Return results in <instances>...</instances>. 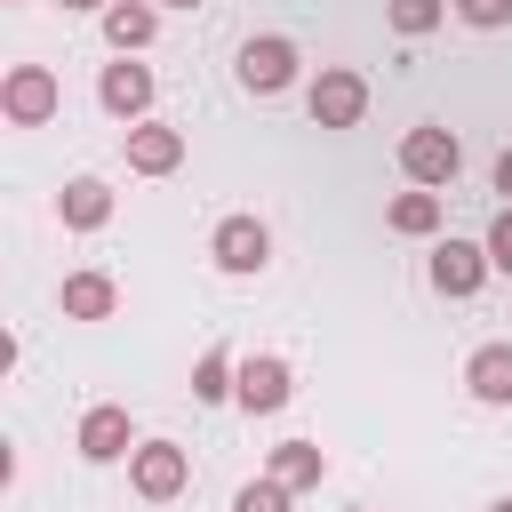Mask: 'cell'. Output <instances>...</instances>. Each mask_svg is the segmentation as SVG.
<instances>
[{
    "label": "cell",
    "instance_id": "52a82bcc",
    "mask_svg": "<svg viewBox=\"0 0 512 512\" xmlns=\"http://www.w3.org/2000/svg\"><path fill=\"white\" fill-rule=\"evenodd\" d=\"M72 448L88 456V464H120V456H136V424H128V408H88L80 416V432H72Z\"/></svg>",
    "mask_w": 512,
    "mask_h": 512
},
{
    "label": "cell",
    "instance_id": "30bf717a",
    "mask_svg": "<svg viewBox=\"0 0 512 512\" xmlns=\"http://www.w3.org/2000/svg\"><path fill=\"white\" fill-rule=\"evenodd\" d=\"M96 96H104V112H112V120H128V128H136V120L152 112V64H128V56H120V64H104Z\"/></svg>",
    "mask_w": 512,
    "mask_h": 512
},
{
    "label": "cell",
    "instance_id": "3957f363",
    "mask_svg": "<svg viewBox=\"0 0 512 512\" xmlns=\"http://www.w3.org/2000/svg\"><path fill=\"white\" fill-rule=\"evenodd\" d=\"M128 480H136V496H144V504H168V496H184V480H192V456H184L176 440H136V456H128Z\"/></svg>",
    "mask_w": 512,
    "mask_h": 512
},
{
    "label": "cell",
    "instance_id": "e0dca14e",
    "mask_svg": "<svg viewBox=\"0 0 512 512\" xmlns=\"http://www.w3.org/2000/svg\"><path fill=\"white\" fill-rule=\"evenodd\" d=\"M384 224H392L400 240H424V232H440V192H400V200L384 208Z\"/></svg>",
    "mask_w": 512,
    "mask_h": 512
},
{
    "label": "cell",
    "instance_id": "ffe728a7",
    "mask_svg": "<svg viewBox=\"0 0 512 512\" xmlns=\"http://www.w3.org/2000/svg\"><path fill=\"white\" fill-rule=\"evenodd\" d=\"M288 496H296V488H280V480L264 472V480H248V488L232 496V512H288Z\"/></svg>",
    "mask_w": 512,
    "mask_h": 512
},
{
    "label": "cell",
    "instance_id": "9c48e42d",
    "mask_svg": "<svg viewBox=\"0 0 512 512\" xmlns=\"http://www.w3.org/2000/svg\"><path fill=\"white\" fill-rule=\"evenodd\" d=\"M288 392H296V376H288V360H280V352L240 360V408H248V416H280V408H288Z\"/></svg>",
    "mask_w": 512,
    "mask_h": 512
},
{
    "label": "cell",
    "instance_id": "7c38bea8",
    "mask_svg": "<svg viewBox=\"0 0 512 512\" xmlns=\"http://www.w3.org/2000/svg\"><path fill=\"white\" fill-rule=\"evenodd\" d=\"M56 216H64V232H96V224H112V184H104V176H72V184L56 192Z\"/></svg>",
    "mask_w": 512,
    "mask_h": 512
},
{
    "label": "cell",
    "instance_id": "2e32d148",
    "mask_svg": "<svg viewBox=\"0 0 512 512\" xmlns=\"http://www.w3.org/2000/svg\"><path fill=\"white\" fill-rule=\"evenodd\" d=\"M264 472H272V480H280V488H320V480H328V456H320V448H312V440H280V448H272V464H264Z\"/></svg>",
    "mask_w": 512,
    "mask_h": 512
},
{
    "label": "cell",
    "instance_id": "4fadbf2b",
    "mask_svg": "<svg viewBox=\"0 0 512 512\" xmlns=\"http://www.w3.org/2000/svg\"><path fill=\"white\" fill-rule=\"evenodd\" d=\"M464 384H472V400L512 408V344H480V352L464 360Z\"/></svg>",
    "mask_w": 512,
    "mask_h": 512
},
{
    "label": "cell",
    "instance_id": "484cf974",
    "mask_svg": "<svg viewBox=\"0 0 512 512\" xmlns=\"http://www.w3.org/2000/svg\"><path fill=\"white\" fill-rule=\"evenodd\" d=\"M488 512H512V496H496V504H488Z\"/></svg>",
    "mask_w": 512,
    "mask_h": 512
},
{
    "label": "cell",
    "instance_id": "44dd1931",
    "mask_svg": "<svg viewBox=\"0 0 512 512\" xmlns=\"http://www.w3.org/2000/svg\"><path fill=\"white\" fill-rule=\"evenodd\" d=\"M448 8H456L472 32H504V24H512V0H448Z\"/></svg>",
    "mask_w": 512,
    "mask_h": 512
},
{
    "label": "cell",
    "instance_id": "7402d4cb",
    "mask_svg": "<svg viewBox=\"0 0 512 512\" xmlns=\"http://www.w3.org/2000/svg\"><path fill=\"white\" fill-rule=\"evenodd\" d=\"M488 264L512 272V208H496V224H488Z\"/></svg>",
    "mask_w": 512,
    "mask_h": 512
},
{
    "label": "cell",
    "instance_id": "5b68a950",
    "mask_svg": "<svg viewBox=\"0 0 512 512\" xmlns=\"http://www.w3.org/2000/svg\"><path fill=\"white\" fill-rule=\"evenodd\" d=\"M208 256H216L232 280H248V272H264V264H272V232H264L256 216H224V224H216V240H208Z\"/></svg>",
    "mask_w": 512,
    "mask_h": 512
},
{
    "label": "cell",
    "instance_id": "d6986e66",
    "mask_svg": "<svg viewBox=\"0 0 512 512\" xmlns=\"http://www.w3.org/2000/svg\"><path fill=\"white\" fill-rule=\"evenodd\" d=\"M440 16H448V0H392V32H408V40H424Z\"/></svg>",
    "mask_w": 512,
    "mask_h": 512
},
{
    "label": "cell",
    "instance_id": "8fae6325",
    "mask_svg": "<svg viewBox=\"0 0 512 512\" xmlns=\"http://www.w3.org/2000/svg\"><path fill=\"white\" fill-rule=\"evenodd\" d=\"M128 168H136V176H168V168H184V128H168V120H136V128H128Z\"/></svg>",
    "mask_w": 512,
    "mask_h": 512
},
{
    "label": "cell",
    "instance_id": "277c9868",
    "mask_svg": "<svg viewBox=\"0 0 512 512\" xmlns=\"http://www.w3.org/2000/svg\"><path fill=\"white\" fill-rule=\"evenodd\" d=\"M0 112H8L16 128L56 120V72H48V64H16V72L0 80Z\"/></svg>",
    "mask_w": 512,
    "mask_h": 512
},
{
    "label": "cell",
    "instance_id": "9a60e30c",
    "mask_svg": "<svg viewBox=\"0 0 512 512\" xmlns=\"http://www.w3.org/2000/svg\"><path fill=\"white\" fill-rule=\"evenodd\" d=\"M56 304H64V320H112V304H120V288H112V272H72Z\"/></svg>",
    "mask_w": 512,
    "mask_h": 512
},
{
    "label": "cell",
    "instance_id": "ac0fdd59",
    "mask_svg": "<svg viewBox=\"0 0 512 512\" xmlns=\"http://www.w3.org/2000/svg\"><path fill=\"white\" fill-rule=\"evenodd\" d=\"M192 400H240V368L224 360V352H200V368H192Z\"/></svg>",
    "mask_w": 512,
    "mask_h": 512
},
{
    "label": "cell",
    "instance_id": "ba28073f",
    "mask_svg": "<svg viewBox=\"0 0 512 512\" xmlns=\"http://www.w3.org/2000/svg\"><path fill=\"white\" fill-rule=\"evenodd\" d=\"M488 272H496V264H488V240H440V248H432V288H440V296H472Z\"/></svg>",
    "mask_w": 512,
    "mask_h": 512
},
{
    "label": "cell",
    "instance_id": "cb8c5ba5",
    "mask_svg": "<svg viewBox=\"0 0 512 512\" xmlns=\"http://www.w3.org/2000/svg\"><path fill=\"white\" fill-rule=\"evenodd\" d=\"M64 8H96V16H104V8H112V0H64Z\"/></svg>",
    "mask_w": 512,
    "mask_h": 512
},
{
    "label": "cell",
    "instance_id": "603a6c76",
    "mask_svg": "<svg viewBox=\"0 0 512 512\" xmlns=\"http://www.w3.org/2000/svg\"><path fill=\"white\" fill-rule=\"evenodd\" d=\"M496 192H504V208H512V144L496 152Z\"/></svg>",
    "mask_w": 512,
    "mask_h": 512
},
{
    "label": "cell",
    "instance_id": "8992f818",
    "mask_svg": "<svg viewBox=\"0 0 512 512\" xmlns=\"http://www.w3.org/2000/svg\"><path fill=\"white\" fill-rule=\"evenodd\" d=\"M288 80H296V40L264 32V40L240 48V88H248V96H280Z\"/></svg>",
    "mask_w": 512,
    "mask_h": 512
},
{
    "label": "cell",
    "instance_id": "d4e9b609",
    "mask_svg": "<svg viewBox=\"0 0 512 512\" xmlns=\"http://www.w3.org/2000/svg\"><path fill=\"white\" fill-rule=\"evenodd\" d=\"M152 8H208V0H152Z\"/></svg>",
    "mask_w": 512,
    "mask_h": 512
},
{
    "label": "cell",
    "instance_id": "7a4b0ae2",
    "mask_svg": "<svg viewBox=\"0 0 512 512\" xmlns=\"http://www.w3.org/2000/svg\"><path fill=\"white\" fill-rule=\"evenodd\" d=\"M304 104H312V128H360V112H368V80H360L352 64H320V80L304 88Z\"/></svg>",
    "mask_w": 512,
    "mask_h": 512
},
{
    "label": "cell",
    "instance_id": "6da1fadb",
    "mask_svg": "<svg viewBox=\"0 0 512 512\" xmlns=\"http://www.w3.org/2000/svg\"><path fill=\"white\" fill-rule=\"evenodd\" d=\"M456 168H464V144H456L440 120H424V128H408V136H400V176H408L416 192L456 184Z\"/></svg>",
    "mask_w": 512,
    "mask_h": 512
},
{
    "label": "cell",
    "instance_id": "5bb4252c",
    "mask_svg": "<svg viewBox=\"0 0 512 512\" xmlns=\"http://www.w3.org/2000/svg\"><path fill=\"white\" fill-rule=\"evenodd\" d=\"M152 32H160V8H152V0H112V8H104V40H112L120 56L152 48Z\"/></svg>",
    "mask_w": 512,
    "mask_h": 512
}]
</instances>
